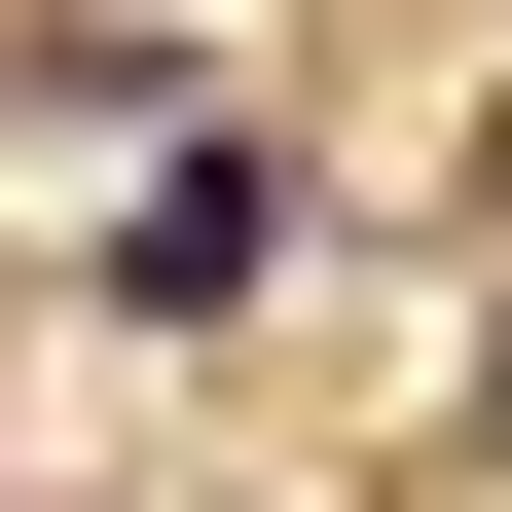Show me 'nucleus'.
I'll list each match as a JSON object with an SVG mask.
<instances>
[{"label":"nucleus","mask_w":512,"mask_h":512,"mask_svg":"<svg viewBox=\"0 0 512 512\" xmlns=\"http://www.w3.org/2000/svg\"><path fill=\"white\" fill-rule=\"evenodd\" d=\"M256 256H293V147H183V183H147V220H110V293H147V330H220Z\"/></svg>","instance_id":"1"}]
</instances>
